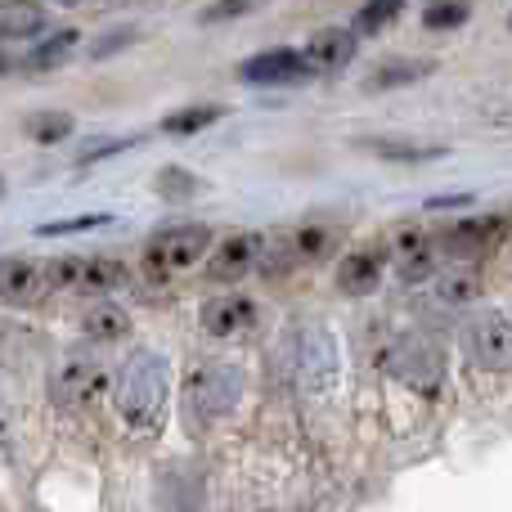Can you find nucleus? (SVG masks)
<instances>
[{"mask_svg":"<svg viewBox=\"0 0 512 512\" xmlns=\"http://www.w3.org/2000/svg\"><path fill=\"white\" fill-rule=\"evenodd\" d=\"M171 405V360L162 351H135L117 378V414L135 436L162 427Z\"/></svg>","mask_w":512,"mask_h":512,"instance_id":"f257e3e1","label":"nucleus"},{"mask_svg":"<svg viewBox=\"0 0 512 512\" xmlns=\"http://www.w3.org/2000/svg\"><path fill=\"white\" fill-rule=\"evenodd\" d=\"M243 400V369L221 360H207L185 382V414L189 423H216Z\"/></svg>","mask_w":512,"mask_h":512,"instance_id":"f03ea898","label":"nucleus"},{"mask_svg":"<svg viewBox=\"0 0 512 512\" xmlns=\"http://www.w3.org/2000/svg\"><path fill=\"white\" fill-rule=\"evenodd\" d=\"M50 292H81V297H108V292L126 288V265L113 256H54L41 265Z\"/></svg>","mask_w":512,"mask_h":512,"instance_id":"7ed1b4c3","label":"nucleus"},{"mask_svg":"<svg viewBox=\"0 0 512 512\" xmlns=\"http://www.w3.org/2000/svg\"><path fill=\"white\" fill-rule=\"evenodd\" d=\"M207 252H212V230L207 225H171V230H158L144 243V270H149V279L162 283L194 270Z\"/></svg>","mask_w":512,"mask_h":512,"instance_id":"20e7f679","label":"nucleus"},{"mask_svg":"<svg viewBox=\"0 0 512 512\" xmlns=\"http://www.w3.org/2000/svg\"><path fill=\"white\" fill-rule=\"evenodd\" d=\"M108 391V369L95 351L77 346L59 360V373H54V396L68 409H95L99 396Z\"/></svg>","mask_w":512,"mask_h":512,"instance_id":"39448f33","label":"nucleus"},{"mask_svg":"<svg viewBox=\"0 0 512 512\" xmlns=\"http://www.w3.org/2000/svg\"><path fill=\"white\" fill-rule=\"evenodd\" d=\"M382 364H387V373L396 382L423 391V396H436V391H441V382H445V355L436 351L432 342H418V337L396 342Z\"/></svg>","mask_w":512,"mask_h":512,"instance_id":"423d86ee","label":"nucleus"},{"mask_svg":"<svg viewBox=\"0 0 512 512\" xmlns=\"http://www.w3.org/2000/svg\"><path fill=\"white\" fill-rule=\"evenodd\" d=\"M292 369L297 382L310 391H328L337 382V346L328 337V328L319 324H301L292 333Z\"/></svg>","mask_w":512,"mask_h":512,"instance_id":"0eeeda50","label":"nucleus"},{"mask_svg":"<svg viewBox=\"0 0 512 512\" xmlns=\"http://www.w3.org/2000/svg\"><path fill=\"white\" fill-rule=\"evenodd\" d=\"M463 346H468V360L486 373H504L512 364V328L504 310H477L463 328Z\"/></svg>","mask_w":512,"mask_h":512,"instance_id":"6e6552de","label":"nucleus"},{"mask_svg":"<svg viewBox=\"0 0 512 512\" xmlns=\"http://www.w3.org/2000/svg\"><path fill=\"white\" fill-rule=\"evenodd\" d=\"M504 234H508V221L499 212L495 216H477V221H463V225H454V230H445L441 243H436V252H445V256H454V261L472 265V261H481L490 248H499V243H504Z\"/></svg>","mask_w":512,"mask_h":512,"instance_id":"1a4fd4ad","label":"nucleus"},{"mask_svg":"<svg viewBox=\"0 0 512 512\" xmlns=\"http://www.w3.org/2000/svg\"><path fill=\"white\" fill-rule=\"evenodd\" d=\"M265 239L261 234H230L212 256H207V279L212 283H239L252 270H261Z\"/></svg>","mask_w":512,"mask_h":512,"instance_id":"9d476101","label":"nucleus"},{"mask_svg":"<svg viewBox=\"0 0 512 512\" xmlns=\"http://www.w3.org/2000/svg\"><path fill=\"white\" fill-rule=\"evenodd\" d=\"M239 77L248 81V86H297V81L310 77V68H306V59H301V50L274 45V50L252 54L239 68Z\"/></svg>","mask_w":512,"mask_h":512,"instance_id":"9b49d317","label":"nucleus"},{"mask_svg":"<svg viewBox=\"0 0 512 512\" xmlns=\"http://www.w3.org/2000/svg\"><path fill=\"white\" fill-rule=\"evenodd\" d=\"M50 292L41 261L32 256H0V301L9 306H36Z\"/></svg>","mask_w":512,"mask_h":512,"instance_id":"f8f14e48","label":"nucleus"},{"mask_svg":"<svg viewBox=\"0 0 512 512\" xmlns=\"http://www.w3.org/2000/svg\"><path fill=\"white\" fill-rule=\"evenodd\" d=\"M355 54H360V36L351 27H324V32H315L306 41L301 59H306L310 72H342V68H351Z\"/></svg>","mask_w":512,"mask_h":512,"instance_id":"ddd939ff","label":"nucleus"},{"mask_svg":"<svg viewBox=\"0 0 512 512\" xmlns=\"http://www.w3.org/2000/svg\"><path fill=\"white\" fill-rule=\"evenodd\" d=\"M382 270H387V252L382 248H355L337 261V288L346 297H369L382 283Z\"/></svg>","mask_w":512,"mask_h":512,"instance_id":"4468645a","label":"nucleus"},{"mask_svg":"<svg viewBox=\"0 0 512 512\" xmlns=\"http://www.w3.org/2000/svg\"><path fill=\"white\" fill-rule=\"evenodd\" d=\"M252 324H256V301L252 297H234L230 292V297H212L203 306V328L212 337H221V342L225 337H243Z\"/></svg>","mask_w":512,"mask_h":512,"instance_id":"2eb2a0df","label":"nucleus"},{"mask_svg":"<svg viewBox=\"0 0 512 512\" xmlns=\"http://www.w3.org/2000/svg\"><path fill=\"white\" fill-rule=\"evenodd\" d=\"M50 27L41 0H0V41H27Z\"/></svg>","mask_w":512,"mask_h":512,"instance_id":"dca6fc26","label":"nucleus"},{"mask_svg":"<svg viewBox=\"0 0 512 512\" xmlns=\"http://www.w3.org/2000/svg\"><path fill=\"white\" fill-rule=\"evenodd\" d=\"M481 288H486V279L477 265L436 270V301H445V306H472V301H481Z\"/></svg>","mask_w":512,"mask_h":512,"instance_id":"f3484780","label":"nucleus"},{"mask_svg":"<svg viewBox=\"0 0 512 512\" xmlns=\"http://www.w3.org/2000/svg\"><path fill=\"white\" fill-rule=\"evenodd\" d=\"M337 239H342V230L328 221L301 225V230L288 239V261H324V256H333Z\"/></svg>","mask_w":512,"mask_h":512,"instance_id":"a211bd4d","label":"nucleus"},{"mask_svg":"<svg viewBox=\"0 0 512 512\" xmlns=\"http://www.w3.org/2000/svg\"><path fill=\"white\" fill-rule=\"evenodd\" d=\"M225 113H230L225 104H185V108L162 117L158 131L171 135V140H185V135H198V131H207V126H216Z\"/></svg>","mask_w":512,"mask_h":512,"instance_id":"6ab92c4d","label":"nucleus"},{"mask_svg":"<svg viewBox=\"0 0 512 512\" xmlns=\"http://www.w3.org/2000/svg\"><path fill=\"white\" fill-rule=\"evenodd\" d=\"M81 328H86L90 342L108 346V342H122V337H131V315H126L122 306H113V301H99V306L86 310Z\"/></svg>","mask_w":512,"mask_h":512,"instance_id":"aec40b11","label":"nucleus"},{"mask_svg":"<svg viewBox=\"0 0 512 512\" xmlns=\"http://www.w3.org/2000/svg\"><path fill=\"white\" fill-rule=\"evenodd\" d=\"M436 72V59H387L382 68L369 72L364 90H396V86H414V81L432 77Z\"/></svg>","mask_w":512,"mask_h":512,"instance_id":"412c9836","label":"nucleus"},{"mask_svg":"<svg viewBox=\"0 0 512 512\" xmlns=\"http://www.w3.org/2000/svg\"><path fill=\"white\" fill-rule=\"evenodd\" d=\"M23 131L32 144H63L77 131V117L63 113V108H36V113L23 117Z\"/></svg>","mask_w":512,"mask_h":512,"instance_id":"4be33fe9","label":"nucleus"},{"mask_svg":"<svg viewBox=\"0 0 512 512\" xmlns=\"http://www.w3.org/2000/svg\"><path fill=\"white\" fill-rule=\"evenodd\" d=\"M364 153L387 162H432L445 158V144H414V140H360Z\"/></svg>","mask_w":512,"mask_h":512,"instance_id":"5701e85b","label":"nucleus"},{"mask_svg":"<svg viewBox=\"0 0 512 512\" xmlns=\"http://www.w3.org/2000/svg\"><path fill=\"white\" fill-rule=\"evenodd\" d=\"M153 189H158L162 203H189L194 194L207 189V180L194 176V171H185V167H162L158 176H153Z\"/></svg>","mask_w":512,"mask_h":512,"instance_id":"b1692460","label":"nucleus"},{"mask_svg":"<svg viewBox=\"0 0 512 512\" xmlns=\"http://www.w3.org/2000/svg\"><path fill=\"white\" fill-rule=\"evenodd\" d=\"M81 41L77 27H59V32H50L41 45H36L32 54H27V68L32 72H45V68H59L63 59H68V50Z\"/></svg>","mask_w":512,"mask_h":512,"instance_id":"393cba45","label":"nucleus"},{"mask_svg":"<svg viewBox=\"0 0 512 512\" xmlns=\"http://www.w3.org/2000/svg\"><path fill=\"white\" fill-rule=\"evenodd\" d=\"M472 18V5L468 0H427L423 9V27L427 32H454Z\"/></svg>","mask_w":512,"mask_h":512,"instance_id":"a878e982","label":"nucleus"},{"mask_svg":"<svg viewBox=\"0 0 512 512\" xmlns=\"http://www.w3.org/2000/svg\"><path fill=\"white\" fill-rule=\"evenodd\" d=\"M405 14V0H364L360 5V14H355V27L351 32L355 36H373V32H382L387 23H396V18Z\"/></svg>","mask_w":512,"mask_h":512,"instance_id":"bb28decb","label":"nucleus"},{"mask_svg":"<svg viewBox=\"0 0 512 512\" xmlns=\"http://www.w3.org/2000/svg\"><path fill=\"white\" fill-rule=\"evenodd\" d=\"M261 5H270V0H212V5L198 14V23L203 27H216V23H239V18L256 14Z\"/></svg>","mask_w":512,"mask_h":512,"instance_id":"cd10ccee","label":"nucleus"},{"mask_svg":"<svg viewBox=\"0 0 512 512\" xmlns=\"http://www.w3.org/2000/svg\"><path fill=\"white\" fill-rule=\"evenodd\" d=\"M104 225H113V216H104V212H95V216H68V221L41 225V239H59V234H86V230H104Z\"/></svg>","mask_w":512,"mask_h":512,"instance_id":"c85d7f7f","label":"nucleus"},{"mask_svg":"<svg viewBox=\"0 0 512 512\" xmlns=\"http://www.w3.org/2000/svg\"><path fill=\"white\" fill-rule=\"evenodd\" d=\"M140 144V135H131V140H95L86 153H81V162L77 167H95V162H104V158H113V153H126V149H135Z\"/></svg>","mask_w":512,"mask_h":512,"instance_id":"c756f323","label":"nucleus"},{"mask_svg":"<svg viewBox=\"0 0 512 512\" xmlns=\"http://www.w3.org/2000/svg\"><path fill=\"white\" fill-rule=\"evenodd\" d=\"M135 41V32H113V36H104V41L95 45V59H108L113 50H122V45H131Z\"/></svg>","mask_w":512,"mask_h":512,"instance_id":"7c9ffc66","label":"nucleus"},{"mask_svg":"<svg viewBox=\"0 0 512 512\" xmlns=\"http://www.w3.org/2000/svg\"><path fill=\"white\" fill-rule=\"evenodd\" d=\"M472 203L468 194H441V198H427V212H450V207H463Z\"/></svg>","mask_w":512,"mask_h":512,"instance_id":"2f4dec72","label":"nucleus"},{"mask_svg":"<svg viewBox=\"0 0 512 512\" xmlns=\"http://www.w3.org/2000/svg\"><path fill=\"white\" fill-rule=\"evenodd\" d=\"M5 72H14V59H9L5 50H0V77H5Z\"/></svg>","mask_w":512,"mask_h":512,"instance_id":"473e14b6","label":"nucleus"},{"mask_svg":"<svg viewBox=\"0 0 512 512\" xmlns=\"http://www.w3.org/2000/svg\"><path fill=\"white\" fill-rule=\"evenodd\" d=\"M126 5H149V0H126Z\"/></svg>","mask_w":512,"mask_h":512,"instance_id":"72a5a7b5","label":"nucleus"},{"mask_svg":"<svg viewBox=\"0 0 512 512\" xmlns=\"http://www.w3.org/2000/svg\"><path fill=\"white\" fill-rule=\"evenodd\" d=\"M0 194H5V180H0Z\"/></svg>","mask_w":512,"mask_h":512,"instance_id":"f704fd0d","label":"nucleus"}]
</instances>
